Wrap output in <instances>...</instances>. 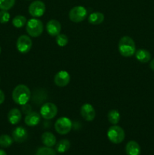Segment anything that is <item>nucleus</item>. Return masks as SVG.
<instances>
[{
    "mask_svg": "<svg viewBox=\"0 0 154 155\" xmlns=\"http://www.w3.org/2000/svg\"><path fill=\"white\" fill-rule=\"evenodd\" d=\"M56 42L60 47H64L68 43V37L65 34H60L56 36Z\"/></svg>",
    "mask_w": 154,
    "mask_h": 155,
    "instance_id": "nucleus-26",
    "label": "nucleus"
},
{
    "mask_svg": "<svg viewBox=\"0 0 154 155\" xmlns=\"http://www.w3.org/2000/svg\"><path fill=\"white\" fill-rule=\"evenodd\" d=\"M107 118L109 122L113 125H117L120 120V114L116 110H111L107 114Z\"/></svg>",
    "mask_w": 154,
    "mask_h": 155,
    "instance_id": "nucleus-21",
    "label": "nucleus"
},
{
    "mask_svg": "<svg viewBox=\"0 0 154 155\" xmlns=\"http://www.w3.org/2000/svg\"><path fill=\"white\" fill-rule=\"evenodd\" d=\"M0 155H7V154H6V152L5 151L0 149Z\"/></svg>",
    "mask_w": 154,
    "mask_h": 155,
    "instance_id": "nucleus-31",
    "label": "nucleus"
},
{
    "mask_svg": "<svg viewBox=\"0 0 154 155\" xmlns=\"http://www.w3.org/2000/svg\"><path fill=\"white\" fill-rule=\"evenodd\" d=\"M12 138L14 142L18 143L24 142L28 138V132L22 127H18L12 132Z\"/></svg>",
    "mask_w": 154,
    "mask_h": 155,
    "instance_id": "nucleus-12",
    "label": "nucleus"
},
{
    "mask_svg": "<svg viewBox=\"0 0 154 155\" xmlns=\"http://www.w3.org/2000/svg\"><path fill=\"white\" fill-rule=\"evenodd\" d=\"M41 139H42V142L45 146L50 147V148L55 145L56 142H57L55 136L50 132H45L42 135Z\"/></svg>",
    "mask_w": 154,
    "mask_h": 155,
    "instance_id": "nucleus-17",
    "label": "nucleus"
},
{
    "mask_svg": "<svg viewBox=\"0 0 154 155\" xmlns=\"http://www.w3.org/2000/svg\"><path fill=\"white\" fill-rule=\"evenodd\" d=\"M125 152L127 155H140V147L135 141H130L125 146Z\"/></svg>",
    "mask_w": 154,
    "mask_h": 155,
    "instance_id": "nucleus-16",
    "label": "nucleus"
},
{
    "mask_svg": "<svg viewBox=\"0 0 154 155\" xmlns=\"http://www.w3.org/2000/svg\"><path fill=\"white\" fill-rule=\"evenodd\" d=\"M16 0H0V9L8 11L14 5Z\"/></svg>",
    "mask_w": 154,
    "mask_h": 155,
    "instance_id": "nucleus-25",
    "label": "nucleus"
},
{
    "mask_svg": "<svg viewBox=\"0 0 154 155\" xmlns=\"http://www.w3.org/2000/svg\"><path fill=\"white\" fill-rule=\"evenodd\" d=\"M125 131L119 126H112L107 131V137L109 140L113 144L122 143L125 139Z\"/></svg>",
    "mask_w": 154,
    "mask_h": 155,
    "instance_id": "nucleus-4",
    "label": "nucleus"
},
{
    "mask_svg": "<svg viewBox=\"0 0 154 155\" xmlns=\"http://www.w3.org/2000/svg\"><path fill=\"white\" fill-rule=\"evenodd\" d=\"M45 9H46V7H45V3L40 0H36L30 5L28 11L32 17L36 18L42 17L45 14Z\"/></svg>",
    "mask_w": 154,
    "mask_h": 155,
    "instance_id": "nucleus-9",
    "label": "nucleus"
},
{
    "mask_svg": "<svg viewBox=\"0 0 154 155\" xmlns=\"http://www.w3.org/2000/svg\"><path fill=\"white\" fill-rule=\"evenodd\" d=\"M30 97H31V92L30 89L24 84L18 85L12 92L13 101L19 105H24L28 103Z\"/></svg>",
    "mask_w": 154,
    "mask_h": 155,
    "instance_id": "nucleus-1",
    "label": "nucleus"
},
{
    "mask_svg": "<svg viewBox=\"0 0 154 155\" xmlns=\"http://www.w3.org/2000/svg\"><path fill=\"white\" fill-rule=\"evenodd\" d=\"M13 138L8 135H2L0 136V147L2 148H8L13 143Z\"/></svg>",
    "mask_w": 154,
    "mask_h": 155,
    "instance_id": "nucleus-23",
    "label": "nucleus"
},
{
    "mask_svg": "<svg viewBox=\"0 0 154 155\" xmlns=\"http://www.w3.org/2000/svg\"><path fill=\"white\" fill-rule=\"evenodd\" d=\"M88 15L86 8L83 6H75L69 12V18L72 22L79 23L84 21Z\"/></svg>",
    "mask_w": 154,
    "mask_h": 155,
    "instance_id": "nucleus-6",
    "label": "nucleus"
},
{
    "mask_svg": "<svg viewBox=\"0 0 154 155\" xmlns=\"http://www.w3.org/2000/svg\"><path fill=\"white\" fill-rule=\"evenodd\" d=\"M46 30L51 36H57L61 30L60 23L57 20H50L46 24Z\"/></svg>",
    "mask_w": 154,
    "mask_h": 155,
    "instance_id": "nucleus-13",
    "label": "nucleus"
},
{
    "mask_svg": "<svg viewBox=\"0 0 154 155\" xmlns=\"http://www.w3.org/2000/svg\"><path fill=\"white\" fill-rule=\"evenodd\" d=\"M10 20V14L8 11L1 10L0 11V23L1 24H6Z\"/></svg>",
    "mask_w": 154,
    "mask_h": 155,
    "instance_id": "nucleus-27",
    "label": "nucleus"
},
{
    "mask_svg": "<svg viewBox=\"0 0 154 155\" xmlns=\"http://www.w3.org/2000/svg\"><path fill=\"white\" fill-rule=\"evenodd\" d=\"M27 18H26V17L23 16V15H17L12 20V24L16 28H21L25 24H27Z\"/></svg>",
    "mask_w": 154,
    "mask_h": 155,
    "instance_id": "nucleus-22",
    "label": "nucleus"
},
{
    "mask_svg": "<svg viewBox=\"0 0 154 155\" xmlns=\"http://www.w3.org/2000/svg\"><path fill=\"white\" fill-rule=\"evenodd\" d=\"M57 114V107L51 102H46L40 109V115L45 120H51Z\"/></svg>",
    "mask_w": 154,
    "mask_h": 155,
    "instance_id": "nucleus-8",
    "label": "nucleus"
},
{
    "mask_svg": "<svg viewBox=\"0 0 154 155\" xmlns=\"http://www.w3.org/2000/svg\"><path fill=\"white\" fill-rule=\"evenodd\" d=\"M80 114H81L82 117L86 121H92L95 118L96 116V113H95V110L93 106L91 104L86 103L84 104L81 107V110H80Z\"/></svg>",
    "mask_w": 154,
    "mask_h": 155,
    "instance_id": "nucleus-11",
    "label": "nucleus"
},
{
    "mask_svg": "<svg viewBox=\"0 0 154 155\" xmlns=\"http://www.w3.org/2000/svg\"><path fill=\"white\" fill-rule=\"evenodd\" d=\"M104 15L101 12H93L88 17V22L93 25H98L104 22Z\"/></svg>",
    "mask_w": 154,
    "mask_h": 155,
    "instance_id": "nucleus-19",
    "label": "nucleus"
},
{
    "mask_svg": "<svg viewBox=\"0 0 154 155\" xmlns=\"http://www.w3.org/2000/svg\"><path fill=\"white\" fill-rule=\"evenodd\" d=\"M149 68H150V69L152 71H154V59L151 60L150 63H149Z\"/></svg>",
    "mask_w": 154,
    "mask_h": 155,
    "instance_id": "nucleus-30",
    "label": "nucleus"
},
{
    "mask_svg": "<svg viewBox=\"0 0 154 155\" xmlns=\"http://www.w3.org/2000/svg\"><path fill=\"white\" fill-rule=\"evenodd\" d=\"M1 51H2V49H1V47H0V54H1Z\"/></svg>",
    "mask_w": 154,
    "mask_h": 155,
    "instance_id": "nucleus-32",
    "label": "nucleus"
},
{
    "mask_svg": "<svg viewBox=\"0 0 154 155\" xmlns=\"http://www.w3.org/2000/svg\"><path fill=\"white\" fill-rule=\"evenodd\" d=\"M70 81V75L67 71H60L54 76V82L56 86L59 87H65L67 86Z\"/></svg>",
    "mask_w": 154,
    "mask_h": 155,
    "instance_id": "nucleus-10",
    "label": "nucleus"
},
{
    "mask_svg": "<svg viewBox=\"0 0 154 155\" xmlns=\"http://www.w3.org/2000/svg\"><path fill=\"white\" fill-rule=\"evenodd\" d=\"M44 26L42 21L37 18H32L27 22L26 30L29 36L32 37H39L42 35Z\"/></svg>",
    "mask_w": 154,
    "mask_h": 155,
    "instance_id": "nucleus-3",
    "label": "nucleus"
},
{
    "mask_svg": "<svg viewBox=\"0 0 154 155\" xmlns=\"http://www.w3.org/2000/svg\"><path fill=\"white\" fill-rule=\"evenodd\" d=\"M22 119V112L18 108H12L9 110L8 114V122L12 125H16L19 124Z\"/></svg>",
    "mask_w": 154,
    "mask_h": 155,
    "instance_id": "nucleus-14",
    "label": "nucleus"
},
{
    "mask_svg": "<svg viewBox=\"0 0 154 155\" xmlns=\"http://www.w3.org/2000/svg\"><path fill=\"white\" fill-rule=\"evenodd\" d=\"M5 99V96L4 92L0 89V104H2L4 102Z\"/></svg>",
    "mask_w": 154,
    "mask_h": 155,
    "instance_id": "nucleus-29",
    "label": "nucleus"
},
{
    "mask_svg": "<svg viewBox=\"0 0 154 155\" xmlns=\"http://www.w3.org/2000/svg\"><path fill=\"white\" fill-rule=\"evenodd\" d=\"M21 106H22V107H21V111H22V113L24 114L27 115L32 112V106L30 104H29L28 103Z\"/></svg>",
    "mask_w": 154,
    "mask_h": 155,
    "instance_id": "nucleus-28",
    "label": "nucleus"
},
{
    "mask_svg": "<svg viewBox=\"0 0 154 155\" xmlns=\"http://www.w3.org/2000/svg\"><path fill=\"white\" fill-rule=\"evenodd\" d=\"M36 155H57L55 151L50 147H41L38 148Z\"/></svg>",
    "mask_w": 154,
    "mask_h": 155,
    "instance_id": "nucleus-24",
    "label": "nucleus"
},
{
    "mask_svg": "<svg viewBox=\"0 0 154 155\" xmlns=\"http://www.w3.org/2000/svg\"><path fill=\"white\" fill-rule=\"evenodd\" d=\"M41 120V115L40 114H38L37 112H33L30 113L29 114L26 115L24 122L26 125L29 127H35L39 124Z\"/></svg>",
    "mask_w": 154,
    "mask_h": 155,
    "instance_id": "nucleus-15",
    "label": "nucleus"
},
{
    "mask_svg": "<svg viewBox=\"0 0 154 155\" xmlns=\"http://www.w3.org/2000/svg\"><path fill=\"white\" fill-rule=\"evenodd\" d=\"M72 124L68 117H62L57 119L54 124V129L60 135L68 134L71 131Z\"/></svg>",
    "mask_w": 154,
    "mask_h": 155,
    "instance_id": "nucleus-5",
    "label": "nucleus"
},
{
    "mask_svg": "<svg viewBox=\"0 0 154 155\" xmlns=\"http://www.w3.org/2000/svg\"><path fill=\"white\" fill-rule=\"evenodd\" d=\"M134 54H135L136 59L141 63H147L151 59V54L149 51L143 48L137 49Z\"/></svg>",
    "mask_w": 154,
    "mask_h": 155,
    "instance_id": "nucleus-18",
    "label": "nucleus"
},
{
    "mask_svg": "<svg viewBox=\"0 0 154 155\" xmlns=\"http://www.w3.org/2000/svg\"><path fill=\"white\" fill-rule=\"evenodd\" d=\"M33 45V42L27 35H21L17 40L16 46L18 51L22 54H27L30 51Z\"/></svg>",
    "mask_w": 154,
    "mask_h": 155,
    "instance_id": "nucleus-7",
    "label": "nucleus"
},
{
    "mask_svg": "<svg viewBox=\"0 0 154 155\" xmlns=\"http://www.w3.org/2000/svg\"><path fill=\"white\" fill-rule=\"evenodd\" d=\"M70 148V142L67 139H62L56 145V151L58 153H64Z\"/></svg>",
    "mask_w": 154,
    "mask_h": 155,
    "instance_id": "nucleus-20",
    "label": "nucleus"
},
{
    "mask_svg": "<svg viewBox=\"0 0 154 155\" xmlns=\"http://www.w3.org/2000/svg\"><path fill=\"white\" fill-rule=\"evenodd\" d=\"M27 1H30V0H27Z\"/></svg>",
    "mask_w": 154,
    "mask_h": 155,
    "instance_id": "nucleus-33",
    "label": "nucleus"
},
{
    "mask_svg": "<svg viewBox=\"0 0 154 155\" xmlns=\"http://www.w3.org/2000/svg\"><path fill=\"white\" fill-rule=\"evenodd\" d=\"M118 48L121 55L123 57H131L135 54V42L130 36H125L120 39L118 45Z\"/></svg>",
    "mask_w": 154,
    "mask_h": 155,
    "instance_id": "nucleus-2",
    "label": "nucleus"
}]
</instances>
